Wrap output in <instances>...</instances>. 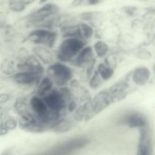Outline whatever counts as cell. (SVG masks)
I'll list each match as a JSON object with an SVG mask.
<instances>
[{
	"instance_id": "obj_1",
	"label": "cell",
	"mask_w": 155,
	"mask_h": 155,
	"mask_svg": "<svg viewBox=\"0 0 155 155\" xmlns=\"http://www.w3.org/2000/svg\"><path fill=\"white\" fill-rule=\"evenodd\" d=\"M84 46L83 41L77 38H69L64 41L60 46V56L67 61L75 56Z\"/></svg>"
},
{
	"instance_id": "obj_2",
	"label": "cell",
	"mask_w": 155,
	"mask_h": 155,
	"mask_svg": "<svg viewBox=\"0 0 155 155\" xmlns=\"http://www.w3.org/2000/svg\"><path fill=\"white\" fill-rule=\"evenodd\" d=\"M48 72L51 78L60 86L66 84L72 77L71 70L66 65L60 63L51 65L48 68Z\"/></svg>"
},
{
	"instance_id": "obj_3",
	"label": "cell",
	"mask_w": 155,
	"mask_h": 155,
	"mask_svg": "<svg viewBox=\"0 0 155 155\" xmlns=\"http://www.w3.org/2000/svg\"><path fill=\"white\" fill-rule=\"evenodd\" d=\"M29 39L34 43L51 47L55 42L56 34L45 30H36L29 35Z\"/></svg>"
},
{
	"instance_id": "obj_4",
	"label": "cell",
	"mask_w": 155,
	"mask_h": 155,
	"mask_svg": "<svg viewBox=\"0 0 155 155\" xmlns=\"http://www.w3.org/2000/svg\"><path fill=\"white\" fill-rule=\"evenodd\" d=\"M88 141L84 139H76L65 142L45 155H68L75 150L86 145Z\"/></svg>"
},
{
	"instance_id": "obj_5",
	"label": "cell",
	"mask_w": 155,
	"mask_h": 155,
	"mask_svg": "<svg viewBox=\"0 0 155 155\" xmlns=\"http://www.w3.org/2000/svg\"><path fill=\"white\" fill-rule=\"evenodd\" d=\"M42 101L48 108L51 109V111L55 114L58 113L65 106V100L61 93L55 90L51 91L50 93L45 95Z\"/></svg>"
},
{
	"instance_id": "obj_6",
	"label": "cell",
	"mask_w": 155,
	"mask_h": 155,
	"mask_svg": "<svg viewBox=\"0 0 155 155\" xmlns=\"http://www.w3.org/2000/svg\"><path fill=\"white\" fill-rule=\"evenodd\" d=\"M30 104L33 111L42 120L45 121L49 119L51 114L48 113V107L42 99L37 96H33L30 100Z\"/></svg>"
},
{
	"instance_id": "obj_7",
	"label": "cell",
	"mask_w": 155,
	"mask_h": 155,
	"mask_svg": "<svg viewBox=\"0 0 155 155\" xmlns=\"http://www.w3.org/2000/svg\"><path fill=\"white\" fill-rule=\"evenodd\" d=\"M22 70L24 71L35 73L36 74H40L43 71L40 63L34 57L29 58L26 63H24L22 65Z\"/></svg>"
},
{
	"instance_id": "obj_8",
	"label": "cell",
	"mask_w": 155,
	"mask_h": 155,
	"mask_svg": "<svg viewBox=\"0 0 155 155\" xmlns=\"http://www.w3.org/2000/svg\"><path fill=\"white\" fill-rule=\"evenodd\" d=\"M150 77V71L146 68H140L136 70L133 74V81L138 85L143 86L148 80Z\"/></svg>"
},
{
	"instance_id": "obj_9",
	"label": "cell",
	"mask_w": 155,
	"mask_h": 155,
	"mask_svg": "<svg viewBox=\"0 0 155 155\" xmlns=\"http://www.w3.org/2000/svg\"><path fill=\"white\" fill-rule=\"evenodd\" d=\"M138 155H151V149L150 143L148 142V133L145 128H142V137L139 147Z\"/></svg>"
},
{
	"instance_id": "obj_10",
	"label": "cell",
	"mask_w": 155,
	"mask_h": 155,
	"mask_svg": "<svg viewBox=\"0 0 155 155\" xmlns=\"http://www.w3.org/2000/svg\"><path fill=\"white\" fill-rule=\"evenodd\" d=\"M14 78L15 81L20 84H31L37 79V74L35 73L22 71L19 74H17Z\"/></svg>"
},
{
	"instance_id": "obj_11",
	"label": "cell",
	"mask_w": 155,
	"mask_h": 155,
	"mask_svg": "<svg viewBox=\"0 0 155 155\" xmlns=\"http://www.w3.org/2000/svg\"><path fill=\"white\" fill-rule=\"evenodd\" d=\"M126 122L131 127H139V128H145L146 120L144 116L141 114H132L130 115L126 119Z\"/></svg>"
},
{
	"instance_id": "obj_12",
	"label": "cell",
	"mask_w": 155,
	"mask_h": 155,
	"mask_svg": "<svg viewBox=\"0 0 155 155\" xmlns=\"http://www.w3.org/2000/svg\"><path fill=\"white\" fill-rule=\"evenodd\" d=\"M92 55V48L90 46L86 47L84 49H83V51L80 53L78 56H77V59H76V61H77V64L78 66H82V65L85 64L86 63H87L88 61H89V60L91 59Z\"/></svg>"
},
{
	"instance_id": "obj_13",
	"label": "cell",
	"mask_w": 155,
	"mask_h": 155,
	"mask_svg": "<svg viewBox=\"0 0 155 155\" xmlns=\"http://www.w3.org/2000/svg\"><path fill=\"white\" fill-rule=\"evenodd\" d=\"M36 55L45 63H50L52 61V54L44 47H36L34 49Z\"/></svg>"
},
{
	"instance_id": "obj_14",
	"label": "cell",
	"mask_w": 155,
	"mask_h": 155,
	"mask_svg": "<svg viewBox=\"0 0 155 155\" xmlns=\"http://www.w3.org/2000/svg\"><path fill=\"white\" fill-rule=\"evenodd\" d=\"M53 82L48 77H45L41 82L39 87L38 89V95L39 96H45L52 88Z\"/></svg>"
},
{
	"instance_id": "obj_15",
	"label": "cell",
	"mask_w": 155,
	"mask_h": 155,
	"mask_svg": "<svg viewBox=\"0 0 155 155\" xmlns=\"http://www.w3.org/2000/svg\"><path fill=\"white\" fill-rule=\"evenodd\" d=\"M97 72L98 73V74L101 75V78H103L104 80H108L110 77H111V76L114 74V71L111 68H108V67H106L103 64H99L98 70Z\"/></svg>"
},
{
	"instance_id": "obj_16",
	"label": "cell",
	"mask_w": 155,
	"mask_h": 155,
	"mask_svg": "<svg viewBox=\"0 0 155 155\" xmlns=\"http://www.w3.org/2000/svg\"><path fill=\"white\" fill-rule=\"evenodd\" d=\"M94 47H95V50L98 57H103L108 51V46L107 44L104 43V42H101V41L97 42Z\"/></svg>"
},
{
	"instance_id": "obj_17",
	"label": "cell",
	"mask_w": 155,
	"mask_h": 155,
	"mask_svg": "<svg viewBox=\"0 0 155 155\" xmlns=\"http://www.w3.org/2000/svg\"><path fill=\"white\" fill-rule=\"evenodd\" d=\"M79 30H80V36H83L85 38H90L92 36V29L90 26L86 24H80L79 26Z\"/></svg>"
},
{
	"instance_id": "obj_18",
	"label": "cell",
	"mask_w": 155,
	"mask_h": 155,
	"mask_svg": "<svg viewBox=\"0 0 155 155\" xmlns=\"http://www.w3.org/2000/svg\"><path fill=\"white\" fill-rule=\"evenodd\" d=\"M11 8L15 12H21L25 8V5L22 2H11Z\"/></svg>"
},
{
	"instance_id": "obj_19",
	"label": "cell",
	"mask_w": 155,
	"mask_h": 155,
	"mask_svg": "<svg viewBox=\"0 0 155 155\" xmlns=\"http://www.w3.org/2000/svg\"><path fill=\"white\" fill-rule=\"evenodd\" d=\"M100 78L99 74L98 72H95V75L92 77V80L90 82V86L92 88H97L100 84Z\"/></svg>"
},
{
	"instance_id": "obj_20",
	"label": "cell",
	"mask_w": 155,
	"mask_h": 155,
	"mask_svg": "<svg viewBox=\"0 0 155 155\" xmlns=\"http://www.w3.org/2000/svg\"><path fill=\"white\" fill-rule=\"evenodd\" d=\"M4 126L8 130H13V129H15V127H16V122H15V120H14L13 119L8 120H7L5 123Z\"/></svg>"
},
{
	"instance_id": "obj_21",
	"label": "cell",
	"mask_w": 155,
	"mask_h": 155,
	"mask_svg": "<svg viewBox=\"0 0 155 155\" xmlns=\"http://www.w3.org/2000/svg\"><path fill=\"white\" fill-rule=\"evenodd\" d=\"M9 97L8 95H6V94H0V104H2V103L6 102V101L8 100Z\"/></svg>"
},
{
	"instance_id": "obj_22",
	"label": "cell",
	"mask_w": 155,
	"mask_h": 155,
	"mask_svg": "<svg viewBox=\"0 0 155 155\" xmlns=\"http://www.w3.org/2000/svg\"><path fill=\"white\" fill-rule=\"evenodd\" d=\"M8 131V130L5 127L4 125H0V136L7 134Z\"/></svg>"
},
{
	"instance_id": "obj_23",
	"label": "cell",
	"mask_w": 155,
	"mask_h": 155,
	"mask_svg": "<svg viewBox=\"0 0 155 155\" xmlns=\"http://www.w3.org/2000/svg\"><path fill=\"white\" fill-rule=\"evenodd\" d=\"M74 107H75V104H74V102H71V104H70V106H69V110H74Z\"/></svg>"
}]
</instances>
